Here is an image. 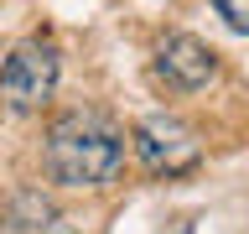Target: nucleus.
<instances>
[{"instance_id": "4", "label": "nucleus", "mask_w": 249, "mask_h": 234, "mask_svg": "<svg viewBox=\"0 0 249 234\" xmlns=\"http://www.w3.org/2000/svg\"><path fill=\"white\" fill-rule=\"evenodd\" d=\"M213 73H218V58H213V47H202L197 37H166L156 47V78L177 94L202 89Z\"/></svg>"}, {"instance_id": "3", "label": "nucleus", "mask_w": 249, "mask_h": 234, "mask_svg": "<svg viewBox=\"0 0 249 234\" xmlns=\"http://www.w3.org/2000/svg\"><path fill=\"white\" fill-rule=\"evenodd\" d=\"M135 151L140 161H145V172H156V177H182V172L197 167V136L187 130L182 120H171V115H151V120L135 125Z\"/></svg>"}, {"instance_id": "1", "label": "nucleus", "mask_w": 249, "mask_h": 234, "mask_svg": "<svg viewBox=\"0 0 249 234\" xmlns=\"http://www.w3.org/2000/svg\"><path fill=\"white\" fill-rule=\"evenodd\" d=\"M120 161H124V140L99 115L73 109L47 130V172L62 187H104L114 182Z\"/></svg>"}, {"instance_id": "5", "label": "nucleus", "mask_w": 249, "mask_h": 234, "mask_svg": "<svg viewBox=\"0 0 249 234\" xmlns=\"http://www.w3.org/2000/svg\"><path fill=\"white\" fill-rule=\"evenodd\" d=\"M213 11L223 16L233 31H244V37H249V0H213Z\"/></svg>"}, {"instance_id": "2", "label": "nucleus", "mask_w": 249, "mask_h": 234, "mask_svg": "<svg viewBox=\"0 0 249 234\" xmlns=\"http://www.w3.org/2000/svg\"><path fill=\"white\" fill-rule=\"evenodd\" d=\"M57 78H62L57 47L52 42H21L5 58V68H0V104L16 109V115H31V109H42L52 99Z\"/></svg>"}]
</instances>
